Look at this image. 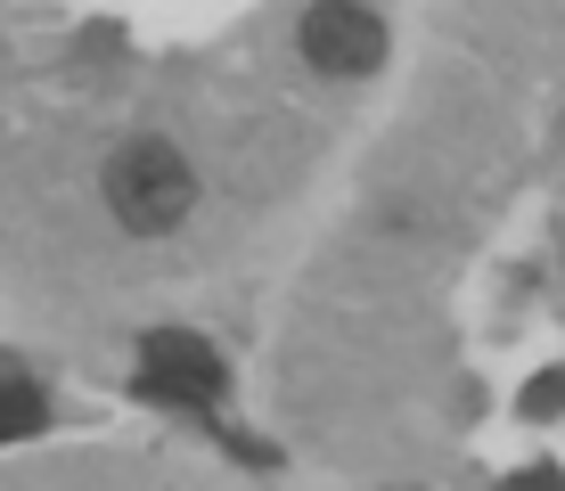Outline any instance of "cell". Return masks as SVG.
Segmentation results:
<instances>
[{"instance_id":"1","label":"cell","mask_w":565,"mask_h":491,"mask_svg":"<svg viewBox=\"0 0 565 491\" xmlns=\"http://www.w3.org/2000/svg\"><path fill=\"white\" fill-rule=\"evenodd\" d=\"M189 205H198V172H189V156L172 140L115 148V164H107V213L131 230V238H164V230H181Z\"/></svg>"},{"instance_id":"3","label":"cell","mask_w":565,"mask_h":491,"mask_svg":"<svg viewBox=\"0 0 565 491\" xmlns=\"http://www.w3.org/2000/svg\"><path fill=\"white\" fill-rule=\"evenodd\" d=\"M296 50H303L311 74H328V83H353V74H377L385 25H377V9H361V0H311L303 25H296Z\"/></svg>"},{"instance_id":"2","label":"cell","mask_w":565,"mask_h":491,"mask_svg":"<svg viewBox=\"0 0 565 491\" xmlns=\"http://www.w3.org/2000/svg\"><path fill=\"white\" fill-rule=\"evenodd\" d=\"M230 385L222 352H213L198 328H148L140 337V393L148 402H172V409H213Z\"/></svg>"},{"instance_id":"5","label":"cell","mask_w":565,"mask_h":491,"mask_svg":"<svg viewBox=\"0 0 565 491\" xmlns=\"http://www.w3.org/2000/svg\"><path fill=\"white\" fill-rule=\"evenodd\" d=\"M402 491H411V483H402Z\"/></svg>"},{"instance_id":"4","label":"cell","mask_w":565,"mask_h":491,"mask_svg":"<svg viewBox=\"0 0 565 491\" xmlns=\"http://www.w3.org/2000/svg\"><path fill=\"white\" fill-rule=\"evenodd\" d=\"M42 426H50L42 385L33 377H0V442H25V435H42Z\"/></svg>"}]
</instances>
